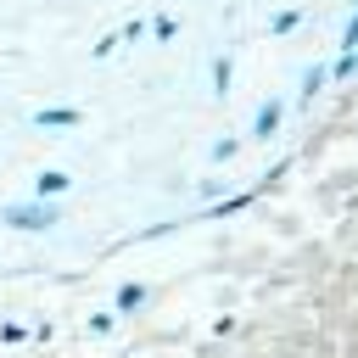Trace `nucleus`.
Wrapping results in <instances>:
<instances>
[{
    "mask_svg": "<svg viewBox=\"0 0 358 358\" xmlns=\"http://www.w3.org/2000/svg\"><path fill=\"white\" fill-rule=\"evenodd\" d=\"M0 224H11V229H28V235H39V229H56L62 224V207L56 201H6L0 207Z\"/></svg>",
    "mask_w": 358,
    "mask_h": 358,
    "instance_id": "nucleus-1",
    "label": "nucleus"
},
{
    "mask_svg": "<svg viewBox=\"0 0 358 358\" xmlns=\"http://www.w3.org/2000/svg\"><path fill=\"white\" fill-rule=\"evenodd\" d=\"M285 123V95H268L257 112H252V140H274Z\"/></svg>",
    "mask_w": 358,
    "mask_h": 358,
    "instance_id": "nucleus-2",
    "label": "nucleus"
},
{
    "mask_svg": "<svg viewBox=\"0 0 358 358\" xmlns=\"http://www.w3.org/2000/svg\"><path fill=\"white\" fill-rule=\"evenodd\" d=\"M28 123L34 129H78L84 123V106H39Z\"/></svg>",
    "mask_w": 358,
    "mask_h": 358,
    "instance_id": "nucleus-3",
    "label": "nucleus"
},
{
    "mask_svg": "<svg viewBox=\"0 0 358 358\" xmlns=\"http://www.w3.org/2000/svg\"><path fill=\"white\" fill-rule=\"evenodd\" d=\"M62 190H73V173H62V168H39L34 173V201H56Z\"/></svg>",
    "mask_w": 358,
    "mask_h": 358,
    "instance_id": "nucleus-4",
    "label": "nucleus"
},
{
    "mask_svg": "<svg viewBox=\"0 0 358 358\" xmlns=\"http://www.w3.org/2000/svg\"><path fill=\"white\" fill-rule=\"evenodd\" d=\"M330 84V62H308L302 67V90H296V106H313V95Z\"/></svg>",
    "mask_w": 358,
    "mask_h": 358,
    "instance_id": "nucleus-5",
    "label": "nucleus"
},
{
    "mask_svg": "<svg viewBox=\"0 0 358 358\" xmlns=\"http://www.w3.org/2000/svg\"><path fill=\"white\" fill-rule=\"evenodd\" d=\"M140 308H145V285L140 280H123L117 296H112V313H140Z\"/></svg>",
    "mask_w": 358,
    "mask_h": 358,
    "instance_id": "nucleus-6",
    "label": "nucleus"
},
{
    "mask_svg": "<svg viewBox=\"0 0 358 358\" xmlns=\"http://www.w3.org/2000/svg\"><path fill=\"white\" fill-rule=\"evenodd\" d=\"M229 78H235V62H229V50H224V56H213V90L229 95Z\"/></svg>",
    "mask_w": 358,
    "mask_h": 358,
    "instance_id": "nucleus-7",
    "label": "nucleus"
},
{
    "mask_svg": "<svg viewBox=\"0 0 358 358\" xmlns=\"http://www.w3.org/2000/svg\"><path fill=\"white\" fill-rule=\"evenodd\" d=\"M296 22H302V11H296V6H285V11H274V17H268V34H291Z\"/></svg>",
    "mask_w": 358,
    "mask_h": 358,
    "instance_id": "nucleus-8",
    "label": "nucleus"
},
{
    "mask_svg": "<svg viewBox=\"0 0 358 358\" xmlns=\"http://www.w3.org/2000/svg\"><path fill=\"white\" fill-rule=\"evenodd\" d=\"M347 50H358V0H352V17H347V28H341V56Z\"/></svg>",
    "mask_w": 358,
    "mask_h": 358,
    "instance_id": "nucleus-9",
    "label": "nucleus"
},
{
    "mask_svg": "<svg viewBox=\"0 0 358 358\" xmlns=\"http://www.w3.org/2000/svg\"><path fill=\"white\" fill-rule=\"evenodd\" d=\"M140 39H145V22H140V17H129V22H123V34H117V45H140Z\"/></svg>",
    "mask_w": 358,
    "mask_h": 358,
    "instance_id": "nucleus-10",
    "label": "nucleus"
},
{
    "mask_svg": "<svg viewBox=\"0 0 358 358\" xmlns=\"http://www.w3.org/2000/svg\"><path fill=\"white\" fill-rule=\"evenodd\" d=\"M145 34H157V39H173V34H179V22H173V17H157Z\"/></svg>",
    "mask_w": 358,
    "mask_h": 358,
    "instance_id": "nucleus-11",
    "label": "nucleus"
},
{
    "mask_svg": "<svg viewBox=\"0 0 358 358\" xmlns=\"http://www.w3.org/2000/svg\"><path fill=\"white\" fill-rule=\"evenodd\" d=\"M235 151H241V140H218V145H213V162H229Z\"/></svg>",
    "mask_w": 358,
    "mask_h": 358,
    "instance_id": "nucleus-12",
    "label": "nucleus"
},
{
    "mask_svg": "<svg viewBox=\"0 0 358 358\" xmlns=\"http://www.w3.org/2000/svg\"><path fill=\"white\" fill-rule=\"evenodd\" d=\"M112 324H117V313H95V319H90V330H95V336H106Z\"/></svg>",
    "mask_w": 358,
    "mask_h": 358,
    "instance_id": "nucleus-13",
    "label": "nucleus"
},
{
    "mask_svg": "<svg viewBox=\"0 0 358 358\" xmlns=\"http://www.w3.org/2000/svg\"><path fill=\"white\" fill-rule=\"evenodd\" d=\"M352 73H358V50H352Z\"/></svg>",
    "mask_w": 358,
    "mask_h": 358,
    "instance_id": "nucleus-14",
    "label": "nucleus"
}]
</instances>
